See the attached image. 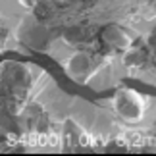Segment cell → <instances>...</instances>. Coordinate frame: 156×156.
<instances>
[{"instance_id": "obj_1", "label": "cell", "mask_w": 156, "mask_h": 156, "mask_svg": "<svg viewBox=\"0 0 156 156\" xmlns=\"http://www.w3.org/2000/svg\"><path fill=\"white\" fill-rule=\"evenodd\" d=\"M33 85V73L25 64L6 62L2 66V94L10 108L23 102Z\"/></svg>"}, {"instance_id": "obj_2", "label": "cell", "mask_w": 156, "mask_h": 156, "mask_svg": "<svg viewBox=\"0 0 156 156\" xmlns=\"http://www.w3.org/2000/svg\"><path fill=\"white\" fill-rule=\"evenodd\" d=\"M112 108L123 122L127 123H137L141 122L147 112V102L141 93L133 89H119L112 98Z\"/></svg>"}, {"instance_id": "obj_3", "label": "cell", "mask_w": 156, "mask_h": 156, "mask_svg": "<svg viewBox=\"0 0 156 156\" xmlns=\"http://www.w3.org/2000/svg\"><path fill=\"white\" fill-rule=\"evenodd\" d=\"M64 71H66V75L71 77L73 81L85 83L89 77L97 71V60L89 52H83V50L73 52L64 62Z\"/></svg>"}, {"instance_id": "obj_4", "label": "cell", "mask_w": 156, "mask_h": 156, "mask_svg": "<svg viewBox=\"0 0 156 156\" xmlns=\"http://www.w3.org/2000/svg\"><path fill=\"white\" fill-rule=\"evenodd\" d=\"M100 39H102V43L112 50H123L125 52L133 44L131 35L119 25H106L102 31H100Z\"/></svg>"}, {"instance_id": "obj_5", "label": "cell", "mask_w": 156, "mask_h": 156, "mask_svg": "<svg viewBox=\"0 0 156 156\" xmlns=\"http://www.w3.org/2000/svg\"><path fill=\"white\" fill-rule=\"evenodd\" d=\"M91 39H93V31L87 25H71L64 31V41L71 46L89 44Z\"/></svg>"}, {"instance_id": "obj_6", "label": "cell", "mask_w": 156, "mask_h": 156, "mask_svg": "<svg viewBox=\"0 0 156 156\" xmlns=\"http://www.w3.org/2000/svg\"><path fill=\"white\" fill-rule=\"evenodd\" d=\"M148 60H151V52L143 50V48H129L123 54V64L127 68L135 69V68H143Z\"/></svg>"}, {"instance_id": "obj_7", "label": "cell", "mask_w": 156, "mask_h": 156, "mask_svg": "<svg viewBox=\"0 0 156 156\" xmlns=\"http://www.w3.org/2000/svg\"><path fill=\"white\" fill-rule=\"evenodd\" d=\"M39 2H43V0H20V4L23 8H29V10H35L39 6Z\"/></svg>"}]
</instances>
